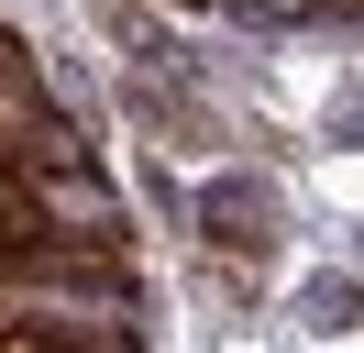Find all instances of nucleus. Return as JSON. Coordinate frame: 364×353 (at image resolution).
<instances>
[{
    "label": "nucleus",
    "mask_w": 364,
    "mask_h": 353,
    "mask_svg": "<svg viewBox=\"0 0 364 353\" xmlns=\"http://www.w3.org/2000/svg\"><path fill=\"white\" fill-rule=\"evenodd\" d=\"M353 309H364L353 287H309V331H342V320H353Z\"/></svg>",
    "instance_id": "3"
},
{
    "label": "nucleus",
    "mask_w": 364,
    "mask_h": 353,
    "mask_svg": "<svg viewBox=\"0 0 364 353\" xmlns=\"http://www.w3.org/2000/svg\"><path fill=\"white\" fill-rule=\"evenodd\" d=\"M133 254L89 243H0V331L11 342H144Z\"/></svg>",
    "instance_id": "1"
},
{
    "label": "nucleus",
    "mask_w": 364,
    "mask_h": 353,
    "mask_svg": "<svg viewBox=\"0 0 364 353\" xmlns=\"http://www.w3.org/2000/svg\"><path fill=\"white\" fill-rule=\"evenodd\" d=\"M265 221H276L265 188H243V176H232V188H210V232H221V243H265Z\"/></svg>",
    "instance_id": "2"
}]
</instances>
